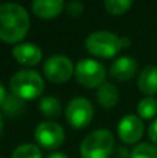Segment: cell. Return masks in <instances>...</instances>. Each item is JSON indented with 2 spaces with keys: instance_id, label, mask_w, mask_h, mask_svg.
Returning a JSON list of instances; mask_svg holds the SVG:
<instances>
[{
  "instance_id": "obj_18",
  "label": "cell",
  "mask_w": 157,
  "mask_h": 158,
  "mask_svg": "<svg viewBox=\"0 0 157 158\" xmlns=\"http://www.w3.org/2000/svg\"><path fill=\"white\" fill-rule=\"evenodd\" d=\"M11 158H43L40 148L33 143L19 144L11 154Z\"/></svg>"
},
{
  "instance_id": "obj_21",
  "label": "cell",
  "mask_w": 157,
  "mask_h": 158,
  "mask_svg": "<svg viewBox=\"0 0 157 158\" xmlns=\"http://www.w3.org/2000/svg\"><path fill=\"white\" fill-rule=\"evenodd\" d=\"M66 10L67 13L71 17H78L83 13L85 10V6H83L82 2H78V0H72V2L66 3Z\"/></svg>"
},
{
  "instance_id": "obj_4",
  "label": "cell",
  "mask_w": 157,
  "mask_h": 158,
  "mask_svg": "<svg viewBox=\"0 0 157 158\" xmlns=\"http://www.w3.org/2000/svg\"><path fill=\"white\" fill-rule=\"evenodd\" d=\"M85 49L99 58H113L121 52V38L110 31H95L85 39Z\"/></svg>"
},
{
  "instance_id": "obj_10",
  "label": "cell",
  "mask_w": 157,
  "mask_h": 158,
  "mask_svg": "<svg viewBox=\"0 0 157 158\" xmlns=\"http://www.w3.org/2000/svg\"><path fill=\"white\" fill-rule=\"evenodd\" d=\"M14 60L22 67H35L43 58L42 49L36 43L31 42H22L13 47L11 50Z\"/></svg>"
},
{
  "instance_id": "obj_12",
  "label": "cell",
  "mask_w": 157,
  "mask_h": 158,
  "mask_svg": "<svg viewBox=\"0 0 157 158\" xmlns=\"http://www.w3.org/2000/svg\"><path fill=\"white\" fill-rule=\"evenodd\" d=\"M31 10L38 18L53 19L66 10L63 0H36L31 3Z\"/></svg>"
},
{
  "instance_id": "obj_15",
  "label": "cell",
  "mask_w": 157,
  "mask_h": 158,
  "mask_svg": "<svg viewBox=\"0 0 157 158\" xmlns=\"http://www.w3.org/2000/svg\"><path fill=\"white\" fill-rule=\"evenodd\" d=\"M39 111L47 118H57L63 111L61 103L54 96H45L39 100Z\"/></svg>"
},
{
  "instance_id": "obj_9",
  "label": "cell",
  "mask_w": 157,
  "mask_h": 158,
  "mask_svg": "<svg viewBox=\"0 0 157 158\" xmlns=\"http://www.w3.org/2000/svg\"><path fill=\"white\" fill-rule=\"evenodd\" d=\"M145 132L143 121L134 114L122 117L117 126V135L124 144H135L142 139Z\"/></svg>"
},
{
  "instance_id": "obj_7",
  "label": "cell",
  "mask_w": 157,
  "mask_h": 158,
  "mask_svg": "<svg viewBox=\"0 0 157 158\" xmlns=\"http://www.w3.org/2000/svg\"><path fill=\"white\" fill-rule=\"evenodd\" d=\"M64 115L70 126L74 129H83L91 125L93 119V104L86 97H74L67 104Z\"/></svg>"
},
{
  "instance_id": "obj_8",
  "label": "cell",
  "mask_w": 157,
  "mask_h": 158,
  "mask_svg": "<svg viewBox=\"0 0 157 158\" xmlns=\"http://www.w3.org/2000/svg\"><path fill=\"white\" fill-rule=\"evenodd\" d=\"M35 140L40 147L46 150H56L66 140V132L60 123L54 121L40 122L35 129Z\"/></svg>"
},
{
  "instance_id": "obj_26",
  "label": "cell",
  "mask_w": 157,
  "mask_h": 158,
  "mask_svg": "<svg viewBox=\"0 0 157 158\" xmlns=\"http://www.w3.org/2000/svg\"><path fill=\"white\" fill-rule=\"evenodd\" d=\"M121 44H122V49H125V47H129L131 39L127 38V36H122V38H121Z\"/></svg>"
},
{
  "instance_id": "obj_17",
  "label": "cell",
  "mask_w": 157,
  "mask_h": 158,
  "mask_svg": "<svg viewBox=\"0 0 157 158\" xmlns=\"http://www.w3.org/2000/svg\"><path fill=\"white\" fill-rule=\"evenodd\" d=\"M27 108V104H25L24 100L18 98L14 94H8L7 98H6L4 104L2 106V110L4 111L6 115H10V117H17V115L22 114Z\"/></svg>"
},
{
  "instance_id": "obj_28",
  "label": "cell",
  "mask_w": 157,
  "mask_h": 158,
  "mask_svg": "<svg viewBox=\"0 0 157 158\" xmlns=\"http://www.w3.org/2000/svg\"><path fill=\"white\" fill-rule=\"evenodd\" d=\"M0 158H2V157H0Z\"/></svg>"
},
{
  "instance_id": "obj_2",
  "label": "cell",
  "mask_w": 157,
  "mask_h": 158,
  "mask_svg": "<svg viewBox=\"0 0 157 158\" xmlns=\"http://www.w3.org/2000/svg\"><path fill=\"white\" fill-rule=\"evenodd\" d=\"M10 90L11 94L24 101L35 100L43 93L45 79L35 69H19L10 79Z\"/></svg>"
},
{
  "instance_id": "obj_24",
  "label": "cell",
  "mask_w": 157,
  "mask_h": 158,
  "mask_svg": "<svg viewBox=\"0 0 157 158\" xmlns=\"http://www.w3.org/2000/svg\"><path fill=\"white\" fill-rule=\"evenodd\" d=\"M7 90H6V87H4V85L0 82V107L4 104V101H6V98H7Z\"/></svg>"
},
{
  "instance_id": "obj_16",
  "label": "cell",
  "mask_w": 157,
  "mask_h": 158,
  "mask_svg": "<svg viewBox=\"0 0 157 158\" xmlns=\"http://www.w3.org/2000/svg\"><path fill=\"white\" fill-rule=\"evenodd\" d=\"M136 111L142 121L153 119L157 115V100L155 97H145L136 106Z\"/></svg>"
},
{
  "instance_id": "obj_25",
  "label": "cell",
  "mask_w": 157,
  "mask_h": 158,
  "mask_svg": "<svg viewBox=\"0 0 157 158\" xmlns=\"http://www.w3.org/2000/svg\"><path fill=\"white\" fill-rule=\"evenodd\" d=\"M46 158H68V157H67L64 153H60V151H54V153H50Z\"/></svg>"
},
{
  "instance_id": "obj_3",
  "label": "cell",
  "mask_w": 157,
  "mask_h": 158,
  "mask_svg": "<svg viewBox=\"0 0 157 158\" xmlns=\"http://www.w3.org/2000/svg\"><path fill=\"white\" fill-rule=\"evenodd\" d=\"M116 137L108 129L100 128L91 132L79 146L82 158H110L113 156Z\"/></svg>"
},
{
  "instance_id": "obj_20",
  "label": "cell",
  "mask_w": 157,
  "mask_h": 158,
  "mask_svg": "<svg viewBox=\"0 0 157 158\" xmlns=\"http://www.w3.org/2000/svg\"><path fill=\"white\" fill-rule=\"evenodd\" d=\"M132 4L131 0H106L104 8L111 15H122L132 7Z\"/></svg>"
},
{
  "instance_id": "obj_14",
  "label": "cell",
  "mask_w": 157,
  "mask_h": 158,
  "mask_svg": "<svg viewBox=\"0 0 157 158\" xmlns=\"http://www.w3.org/2000/svg\"><path fill=\"white\" fill-rule=\"evenodd\" d=\"M96 100L103 108L108 110L113 108L120 101V90L116 85L110 82H104L100 87L96 90Z\"/></svg>"
},
{
  "instance_id": "obj_1",
  "label": "cell",
  "mask_w": 157,
  "mask_h": 158,
  "mask_svg": "<svg viewBox=\"0 0 157 158\" xmlns=\"http://www.w3.org/2000/svg\"><path fill=\"white\" fill-rule=\"evenodd\" d=\"M31 17L18 3L0 4V40L8 44L22 43L29 32Z\"/></svg>"
},
{
  "instance_id": "obj_6",
  "label": "cell",
  "mask_w": 157,
  "mask_h": 158,
  "mask_svg": "<svg viewBox=\"0 0 157 158\" xmlns=\"http://www.w3.org/2000/svg\"><path fill=\"white\" fill-rule=\"evenodd\" d=\"M43 75L52 83H66L74 77L75 65L67 56L53 54L47 57L42 67Z\"/></svg>"
},
{
  "instance_id": "obj_23",
  "label": "cell",
  "mask_w": 157,
  "mask_h": 158,
  "mask_svg": "<svg viewBox=\"0 0 157 158\" xmlns=\"http://www.w3.org/2000/svg\"><path fill=\"white\" fill-rule=\"evenodd\" d=\"M129 156H131V151H128L125 147H117L114 148L111 158H129Z\"/></svg>"
},
{
  "instance_id": "obj_19",
  "label": "cell",
  "mask_w": 157,
  "mask_h": 158,
  "mask_svg": "<svg viewBox=\"0 0 157 158\" xmlns=\"http://www.w3.org/2000/svg\"><path fill=\"white\" fill-rule=\"evenodd\" d=\"M129 158H157V146L153 143H138L131 150Z\"/></svg>"
},
{
  "instance_id": "obj_13",
  "label": "cell",
  "mask_w": 157,
  "mask_h": 158,
  "mask_svg": "<svg viewBox=\"0 0 157 158\" xmlns=\"http://www.w3.org/2000/svg\"><path fill=\"white\" fill-rule=\"evenodd\" d=\"M138 89L147 97L157 93V65H146L138 77Z\"/></svg>"
},
{
  "instance_id": "obj_11",
  "label": "cell",
  "mask_w": 157,
  "mask_h": 158,
  "mask_svg": "<svg viewBox=\"0 0 157 158\" xmlns=\"http://www.w3.org/2000/svg\"><path fill=\"white\" fill-rule=\"evenodd\" d=\"M138 61L129 56H121L116 58L110 67V77L117 82L131 81L138 72Z\"/></svg>"
},
{
  "instance_id": "obj_27",
  "label": "cell",
  "mask_w": 157,
  "mask_h": 158,
  "mask_svg": "<svg viewBox=\"0 0 157 158\" xmlns=\"http://www.w3.org/2000/svg\"><path fill=\"white\" fill-rule=\"evenodd\" d=\"M2 132H3V118L0 115V135H2Z\"/></svg>"
},
{
  "instance_id": "obj_22",
  "label": "cell",
  "mask_w": 157,
  "mask_h": 158,
  "mask_svg": "<svg viewBox=\"0 0 157 158\" xmlns=\"http://www.w3.org/2000/svg\"><path fill=\"white\" fill-rule=\"evenodd\" d=\"M147 136L152 140L153 144L157 146V118L152 121V123H150L149 128H147Z\"/></svg>"
},
{
  "instance_id": "obj_5",
  "label": "cell",
  "mask_w": 157,
  "mask_h": 158,
  "mask_svg": "<svg viewBox=\"0 0 157 158\" xmlns=\"http://www.w3.org/2000/svg\"><path fill=\"white\" fill-rule=\"evenodd\" d=\"M75 81L86 89H97L104 83L106 67L95 58H82L75 64Z\"/></svg>"
}]
</instances>
